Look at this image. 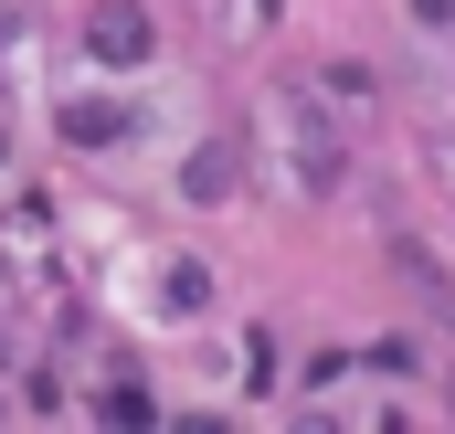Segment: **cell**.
Returning <instances> with one entry per match:
<instances>
[{"label": "cell", "instance_id": "1", "mask_svg": "<svg viewBox=\"0 0 455 434\" xmlns=\"http://www.w3.org/2000/svg\"><path fill=\"white\" fill-rule=\"evenodd\" d=\"M148 43H159V21H148L138 0H85V53H96V64L127 75V64H148Z\"/></svg>", "mask_w": 455, "mask_h": 434}, {"label": "cell", "instance_id": "2", "mask_svg": "<svg viewBox=\"0 0 455 434\" xmlns=\"http://www.w3.org/2000/svg\"><path fill=\"white\" fill-rule=\"evenodd\" d=\"M339 149H329V127H318V117H307V127H297V181H307V191H339Z\"/></svg>", "mask_w": 455, "mask_h": 434}, {"label": "cell", "instance_id": "3", "mask_svg": "<svg viewBox=\"0 0 455 434\" xmlns=\"http://www.w3.org/2000/svg\"><path fill=\"white\" fill-rule=\"evenodd\" d=\"M180 191H191V202H233V149H223V138L191 159V181H180Z\"/></svg>", "mask_w": 455, "mask_h": 434}, {"label": "cell", "instance_id": "4", "mask_svg": "<svg viewBox=\"0 0 455 434\" xmlns=\"http://www.w3.org/2000/svg\"><path fill=\"white\" fill-rule=\"evenodd\" d=\"M64 138H75V149L116 138V107H107V96H75V107H64Z\"/></svg>", "mask_w": 455, "mask_h": 434}, {"label": "cell", "instance_id": "5", "mask_svg": "<svg viewBox=\"0 0 455 434\" xmlns=\"http://www.w3.org/2000/svg\"><path fill=\"white\" fill-rule=\"evenodd\" d=\"M403 11H413V32H445L455 43V0H403Z\"/></svg>", "mask_w": 455, "mask_h": 434}]
</instances>
